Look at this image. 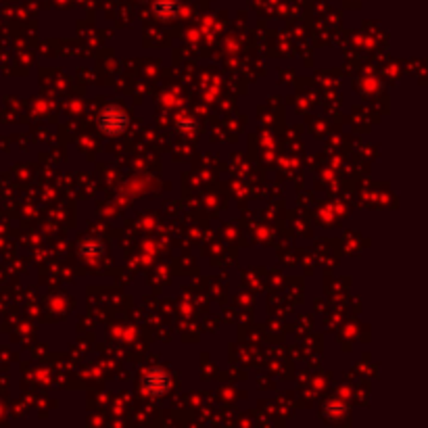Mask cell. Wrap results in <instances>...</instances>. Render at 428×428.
<instances>
[{"label":"cell","instance_id":"obj_4","mask_svg":"<svg viewBox=\"0 0 428 428\" xmlns=\"http://www.w3.org/2000/svg\"><path fill=\"white\" fill-rule=\"evenodd\" d=\"M79 255L84 257V260H101V257L105 255V246L97 240H90V242H84L79 246Z\"/></svg>","mask_w":428,"mask_h":428},{"label":"cell","instance_id":"obj_3","mask_svg":"<svg viewBox=\"0 0 428 428\" xmlns=\"http://www.w3.org/2000/svg\"><path fill=\"white\" fill-rule=\"evenodd\" d=\"M153 11H155V15H157L159 19H165V21H167V19H174V17L178 15V5L174 3V0H157Z\"/></svg>","mask_w":428,"mask_h":428},{"label":"cell","instance_id":"obj_1","mask_svg":"<svg viewBox=\"0 0 428 428\" xmlns=\"http://www.w3.org/2000/svg\"><path fill=\"white\" fill-rule=\"evenodd\" d=\"M128 121L130 119H128L126 111L119 109V107H107L99 115V128L107 136H121L128 128Z\"/></svg>","mask_w":428,"mask_h":428},{"label":"cell","instance_id":"obj_2","mask_svg":"<svg viewBox=\"0 0 428 428\" xmlns=\"http://www.w3.org/2000/svg\"><path fill=\"white\" fill-rule=\"evenodd\" d=\"M142 389L150 397H163L171 389V376L161 368H150L142 376Z\"/></svg>","mask_w":428,"mask_h":428}]
</instances>
